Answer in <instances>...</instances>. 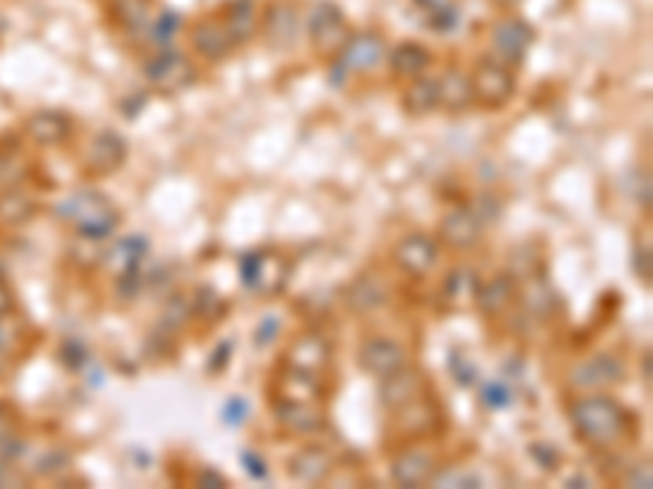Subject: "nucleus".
I'll list each match as a JSON object with an SVG mask.
<instances>
[{"mask_svg":"<svg viewBox=\"0 0 653 489\" xmlns=\"http://www.w3.org/2000/svg\"><path fill=\"white\" fill-rule=\"evenodd\" d=\"M569 487L582 489V487H589V480H585V477H572V480H569Z\"/></svg>","mask_w":653,"mask_h":489,"instance_id":"52","label":"nucleus"},{"mask_svg":"<svg viewBox=\"0 0 653 489\" xmlns=\"http://www.w3.org/2000/svg\"><path fill=\"white\" fill-rule=\"evenodd\" d=\"M144 78L160 88V91H183L186 85L196 82V65L190 56L177 49H157L150 59H144Z\"/></svg>","mask_w":653,"mask_h":489,"instance_id":"12","label":"nucleus"},{"mask_svg":"<svg viewBox=\"0 0 653 489\" xmlns=\"http://www.w3.org/2000/svg\"><path fill=\"white\" fill-rule=\"evenodd\" d=\"M278 330H281V320L278 317H265L262 323H258V333H255V343L258 346H268L275 337H278Z\"/></svg>","mask_w":653,"mask_h":489,"instance_id":"48","label":"nucleus"},{"mask_svg":"<svg viewBox=\"0 0 653 489\" xmlns=\"http://www.w3.org/2000/svg\"><path fill=\"white\" fill-rule=\"evenodd\" d=\"M29 176V160L20 147H0V186H20Z\"/></svg>","mask_w":653,"mask_h":489,"instance_id":"36","label":"nucleus"},{"mask_svg":"<svg viewBox=\"0 0 653 489\" xmlns=\"http://www.w3.org/2000/svg\"><path fill=\"white\" fill-rule=\"evenodd\" d=\"M108 16L121 33L144 36V29L154 20V10H150V0H108Z\"/></svg>","mask_w":653,"mask_h":489,"instance_id":"30","label":"nucleus"},{"mask_svg":"<svg viewBox=\"0 0 653 489\" xmlns=\"http://www.w3.org/2000/svg\"><path fill=\"white\" fill-rule=\"evenodd\" d=\"M242 467H245L249 480H265V477H268V464H265V457L255 454V451H242Z\"/></svg>","mask_w":653,"mask_h":489,"instance_id":"45","label":"nucleus"},{"mask_svg":"<svg viewBox=\"0 0 653 489\" xmlns=\"http://www.w3.org/2000/svg\"><path fill=\"white\" fill-rule=\"evenodd\" d=\"M59 363H62L65 369H72V372L85 369V366H88V350H85V343H78V340H65L62 350H59Z\"/></svg>","mask_w":653,"mask_h":489,"instance_id":"43","label":"nucleus"},{"mask_svg":"<svg viewBox=\"0 0 653 489\" xmlns=\"http://www.w3.org/2000/svg\"><path fill=\"white\" fill-rule=\"evenodd\" d=\"M36 199L23 186H0V225H23L36 216Z\"/></svg>","mask_w":653,"mask_h":489,"instance_id":"32","label":"nucleus"},{"mask_svg":"<svg viewBox=\"0 0 653 489\" xmlns=\"http://www.w3.org/2000/svg\"><path fill=\"white\" fill-rule=\"evenodd\" d=\"M219 418H222V425H229V428H242V425L252 418V408H249L245 399H229V402L222 405Z\"/></svg>","mask_w":653,"mask_h":489,"instance_id":"44","label":"nucleus"},{"mask_svg":"<svg viewBox=\"0 0 653 489\" xmlns=\"http://www.w3.org/2000/svg\"><path fill=\"white\" fill-rule=\"evenodd\" d=\"M16 310V294H13V288H10V281L0 274V320H7L10 314Z\"/></svg>","mask_w":653,"mask_h":489,"instance_id":"49","label":"nucleus"},{"mask_svg":"<svg viewBox=\"0 0 653 489\" xmlns=\"http://www.w3.org/2000/svg\"><path fill=\"white\" fill-rule=\"evenodd\" d=\"M216 359L209 363V372H219V363H222V369H226V363H229V343H222V346H216V353H213Z\"/></svg>","mask_w":653,"mask_h":489,"instance_id":"50","label":"nucleus"},{"mask_svg":"<svg viewBox=\"0 0 653 489\" xmlns=\"http://www.w3.org/2000/svg\"><path fill=\"white\" fill-rule=\"evenodd\" d=\"M271 418L281 431L294 438H314L330 428L321 402H271Z\"/></svg>","mask_w":653,"mask_h":489,"instance_id":"18","label":"nucleus"},{"mask_svg":"<svg viewBox=\"0 0 653 489\" xmlns=\"http://www.w3.org/2000/svg\"><path fill=\"white\" fill-rule=\"evenodd\" d=\"M281 363L304 369V372H327L330 363H334V343L321 330H304L288 343Z\"/></svg>","mask_w":653,"mask_h":489,"instance_id":"19","label":"nucleus"},{"mask_svg":"<svg viewBox=\"0 0 653 489\" xmlns=\"http://www.w3.org/2000/svg\"><path fill=\"white\" fill-rule=\"evenodd\" d=\"M271 402H327L330 389L324 372H304L294 366H278V372L271 376V389H268Z\"/></svg>","mask_w":653,"mask_h":489,"instance_id":"10","label":"nucleus"},{"mask_svg":"<svg viewBox=\"0 0 653 489\" xmlns=\"http://www.w3.org/2000/svg\"><path fill=\"white\" fill-rule=\"evenodd\" d=\"M239 278L252 294H278L288 284V261L271 248H252L239 258Z\"/></svg>","mask_w":653,"mask_h":489,"instance_id":"8","label":"nucleus"},{"mask_svg":"<svg viewBox=\"0 0 653 489\" xmlns=\"http://www.w3.org/2000/svg\"><path fill=\"white\" fill-rule=\"evenodd\" d=\"M334 470H337V457L324 444H304L285 464L288 480L301 484V487H321V484H327L334 477Z\"/></svg>","mask_w":653,"mask_h":489,"instance_id":"17","label":"nucleus"},{"mask_svg":"<svg viewBox=\"0 0 653 489\" xmlns=\"http://www.w3.org/2000/svg\"><path fill=\"white\" fill-rule=\"evenodd\" d=\"M386 52H389V46L379 33H373V29L350 33L347 46L337 52V69L347 75H370L386 62Z\"/></svg>","mask_w":653,"mask_h":489,"instance_id":"14","label":"nucleus"},{"mask_svg":"<svg viewBox=\"0 0 653 489\" xmlns=\"http://www.w3.org/2000/svg\"><path fill=\"white\" fill-rule=\"evenodd\" d=\"M190 46H193V52L199 56V59H206V62H222V59H229L239 46L232 42V36H229V29L222 26V20L213 13V16H203V20H196L193 26H190Z\"/></svg>","mask_w":653,"mask_h":489,"instance_id":"24","label":"nucleus"},{"mask_svg":"<svg viewBox=\"0 0 653 489\" xmlns=\"http://www.w3.org/2000/svg\"><path fill=\"white\" fill-rule=\"evenodd\" d=\"M177 29H180V13L164 10V13H157V16L150 20V26L144 29V36L150 39L154 49H170V39L177 36Z\"/></svg>","mask_w":653,"mask_h":489,"instance_id":"37","label":"nucleus"},{"mask_svg":"<svg viewBox=\"0 0 653 489\" xmlns=\"http://www.w3.org/2000/svg\"><path fill=\"white\" fill-rule=\"evenodd\" d=\"M438 108H442V88H438L435 75H419L402 91V111L409 118H425V114H432Z\"/></svg>","mask_w":653,"mask_h":489,"instance_id":"29","label":"nucleus"},{"mask_svg":"<svg viewBox=\"0 0 653 489\" xmlns=\"http://www.w3.org/2000/svg\"><path fill=\"white\" fill-rule=\"evenodd\" d=\"M494 3H497V7H504V10H513V7H517L520 0H494Z\"/></svg>","mask_w":653,"mask_h":489,"instance_id":"53","label":"nucleus"},{"mask_svg":"<svg viewBox=\"0 0 653 489\" xmlns=\"http://www.w3.org/2000/svg\"><path fill=\"white\" fill-rule=\"evenodd\" d=\"M517 288H520V281H517V274L513 271H500V274H491L487 281H481L477 284V294H474V304H477V310L487 317V320H500V317H507L513 307H517Z\"/></svg>","mask_w":653,"mask_h":489,"instance_id":"22","label":"nucleus"},{"mask_svg":"<svg viewBox=\"0 0 653 489\" xmlns=\"http://www.w3.org/2000/svg\"><path fill=\"white\" fill-rule=\"evenodd\" d=\"M356 363H360V369H363L366 376L383 379V376L402 369V366L412 363V359H409V350H406L399 340H392V337H386V333H373V337H366V340L360 343Z\"/></svg>","mask_w":653,"mask_h":489,"instance_id":"15","label":"nucleus"},{"mask_svg":"<svg viewBox=\"0 0 653 489\" xmlns=\"http://www.w3.org/2000/svg\"><path fill=\"white\" fill-rule=\"evenodd\" d=\"M124 160H128V140L118 131L105 127V131L92 134V140L82 154V176L85 180L111 176L124 167Z\"/></svg>","mask_w":653,"mask_h":489,"instance_id":"11","label":"nucleus"},{"mask_svg":"<svg viewBox=\"0 0 653 489\" xmlns=\"http://www.w3.org/2000/svg\"><path fill=\"white\" fill-rule=\"evenodd\" d=\"M442 88V111L448 114H464L474 105V91H471V75H464L461 69H451L438 78Z\"/></svg>","mask_w":653,"mask_h":489,"instance_id":"31","label":"nucleus"},{"mask_svg":"<svg viewBox=\"0 0 653 489\" xmlns=\"http://www.w3.org/2000/svg\"><path fill=\"white\" fill-rule=\"evenodd\" d=\"M389 297H392V288H389V281H386L383 274H376V271L356 274V278L347 284V291H343V304H347V310L356 314V317H370V314L383 310V307L389 304Z\"/></svg>","mask_w":653,"mask_h":489,"instance_id":"21","label":"nucleus"},{"mask_svg":"<svg viewBox=\"0 0 653 489\" xmlns=\"http://www.w3.org/2000/svg\"><path fill=\"white\" fill-rule=\"evenodd\" d=\"M435 487H484V477L471 474V470H455V467H442L432 480Z\"/></svg>","mask_w":653,"mask_h":489,"instance_id":"41","label":"nucleus"},{"mask_svg":"<svg viewBox=\"0 0 653 489\" xmlns=\"http://www.w3.org/2000/svg\"><path fill=\"white\" fill-rule=\"evenodd\" d=\"M533 42H536V33L520 16H504L491 29V56L504 65H513V69L530 56Z\"/></svg>","mask_w":653,"mask_h":489,"instance_id":"13","label":"nucleus"},{"mask_svg":"<svg viewBox=\"0 0 653 489\" xmlns=\"http://www.w3.org/2000/svg\"><path fill=\"white\" fill-rule=\"evenodd\" d=\"M72 131H75V121L65 111H56V108H43V111L26 118V137L36 147H59L72 137Z\"/></svg>","mask_w":653,"mask_h":489,"instance_id":"25","label":"nucleus"},{"mask_svg":"<svg viewBox=\"0 0 653 489\" xmlns=\"http://www.w3.org/2000/svg\"><path fill=\"white\" fill-rule=\"evenodd\" d=\"M147 248L150 242L144 235H124L118 239V245L108 252V261L121 271H134V268H144V258H147Z\"/></svg>","mask_w":653,"mask_h":489,"instance_id":"34","label":"nucleus"},{"mask_svg":"<svg viewBox=\"0 0 653 489\" xmlns=\"http://www.w3.org/2000/svg\"><path fill=\"white\" fill-rule=\"evenodd\" d=\"M442 242L428 232H406L396 245H392V261L406 278H428L432 271H438L442 265Z\"/></svg>","mask_w":653,"mask_h":489,"instance_id":"9","label":"nucleus"},{"mask_svg":"<svg viewBox=\"0 0 653 489\" xmlns=\"http://www.w3.org/2000/svg\"><path fill=\"white\" fill-rule=\"evenodd\" d=\"M477 284H481L477 271H471V268H455V271H448V278H445V284H442V301H445L448 307H468V304H474Z\"/></svg>","mask_w":653,"mask_h":489,"instance_id":"33","label":"nucleus"},{"mask_svg":"<svg viewBox=\"0 0 653 489\" xmlns=\"http://www.w3.org/2000/svg\"><path fill=\"white\" fill-rule=\"evenodd\" d=\"M428 389H432L428 372L419 369V366H412V363H406L402 369H396V372H389V376L379 379V405H383L386 415H389V412H399L402 405L415 402V399L425 395Z\"/></svg>","mask_w":653,"mask_h":489,"instance_id":"16","label":"nucleus"},{"mask_svg":"<svg viewBox=\"0 0 653 489\" xmlns=\"http://www.w3.org/2000/svg\"><path fill=\"white\" fill-rule=\"evenodd\" d=\"M193 484L203 489H226L229 487V480H226V474H219V470H213V467H199L196 474H193Z\"/></svg>","mask_w":653,"mask_h":489,"instance_id":"46","label":"nucleus"},{"mask_svg":"<svg viewBox=\"0 0 653 489\" xmlns=\"http://www.w3.org/2000/svg\"><path fill=\"white\" fill-rule=\"evenodd\" d=\"M566 382L576 395L582 392H608L628 382V363L621 353L602 350V353H589L582 359H576L566 372Z\"/></svg>","mask_w":653,"mask_h":489,"instance_id":"4","label":"nucleus"},{"mask_svg":"<svg viewBox=\"0 0 653 489\" xmlns=\"http://www.w3.org/2000/svg\"><path fill=\"white\" fill-rule=\"evenodd\" d=\"M216 16L222 20V26L229 29V36H232L235 46H245L249 39L258 36V26H262L258 0H229Z\"/></svg>","mask_w":653,"mask_h":489,"instance_id":"28","label":"nucleus"},{"mask_svg":"<svg viewBox=\"0 0 653 489\" xmlns=\"http://www.w3.org/2000/svg\"><path fill=\"white\" fill-rule=\"evenodd\" d=\"M190 314L203 317V320H216L226 314V301L213 291V288H196L193 294V304H190Z\"/></svg>","mask_w":653,"mask_h":489,"instance_id":"38","label":"nucleus"},{"mask_svg":"<svg viewBox=\"0 0 653 489\" xmlns=\"http://www.w3.org/2000/svg\"><path fill=\"white\" fill-rule=\"evenodd\" d=\"M419 3H425V7H432V10H438V7H442V0H419Z\"/></svg>","mask_w":653,"mask_h":489,"instance_id":"54","label":"nucleus"},{"mask_svg":"<svg viewBox=\"0 0 653 489\" xmlns=\"http://www.w3.org/2000/svg\"><path fill=\"white\" fill-rule=\"evenodd\" d=\"M448 369H451V376H455V382H458L461 389L477 386V363H474L468 353L455 350V353L448 356Z\"/></svg>","mask_w":653,"mask_h":489,"instance_id":"39","label":"nucleus"},{"mask_svg":"<svg viewBox=\"0 0 653 489\" xmlns=\"http://www.w3.org/2000/svg\"><path fill=\"white\" fill-rule=\"evenodd\" d=\"M517 307H520L527 317H533V320H549V317L559 314L563 301H559L556 288H553L546 278L530 274V278L517 288Z\"/></svg>","mask_w":653,"mask_h":489,"instance_id":"26","label":"nucleus"},{"mask_svg":"<svg viewBox=\"0 0 653 489\" xmlns=\"http://www.w3.org/2000/svg\"><path fill=\"white\" fill-rule=\"evenodd\" d=\"M307 39L314 46V52L327 56V59H337V52L347 46L350 39V23H347V13L334 3V0H317L307 13Z\"/></svg>","mask_w":653,"mask_h":489,"instance_id":"7","label":"nucleus"},{"mask_svg":"<svg viewBox=\"0 0 653 489\" xmlns=\"http://www.w3.org/2000/svg\"><path fill=\"white\" fill-rule=\"evenodd\" d=\"M386 62H389V69H392V75H396V78H402V82H412V78H419V75H428V72H432V65H435V56H432V49H428V46H422V42H415V39H406V42H399L396 49H389V52H386Z\"/></svg>","mask_w":653,"mask_h":489,"instance_id":"27","label":"nucleus"},{"mask_svg":"<svg viewBox=\"0 0 653 489\" xmlns=\"http://www.w3.org/2000/svg\"><path fill=\"white\" fill-rule=\"evenodd\" d=\"M448 425V415H445V405L442 399L428 389L425 395H419L415 402L402 405L399 412H389V421H386V431L392 441H432L445 431Z\"/></svg>","mask_w":653,"mask_h":489,"instance_id":"3","label":"nucleus"},{"mask_svg":"<svg viewBox=\"0 0 653 489\" xmlns=\"http://www.w3.org/2000/svg\"><path fill=\"white\" fill-rule=\"evenodd\" d=\"M569 425L589 451H621L638 438V415L608 392H582L569 399Z\"/></svg>","mask_w":653,"mask_h":489,"instance_id":"1","label":"nucleus"},{"mask_svg":"<svg viewBox=\"0 0 653 489\" xmlns=\"http://www.w3.org/2000/svg\"><path fill=\"white\" fill-rule=\"evenodd\" d=\"M477 402L484 412H507L513 405V386L504 379H487L477 389Z\"/></svg>","mask_w":653,"mask_h":489,"instance_id":"35","label":"nucleus"},{"mask_svg":"<svg viewBox=\"0 0 653 489\" xmlns=\"http://www.w3.org/2000/svg\"><path fill=\"white\" fill-rule=\"evenodd\" d=\"M442 467H445V461H442V454H438L432 444H425V441H409V444H402V448L392 454V461H389V480H392L396 487L406 489L428 487Z\"/></svg>","mask_w":653,"mask_h":489,"instance_id":"5","label":"nucleus"},{"mask_svg":"<svg viewBox=\"0 0 653 489\" xmlns=\"http://www.w3.org/2000/svg\"><path fill=\"white\" fill-rule=\"evenodd\" d=\"M634 271H638V278L644 281V284H651L653 281V265H651V245L644 242V245H638L634 248Z\"/></svg>","mask_w":653,"mask_h":489,"instance_id":"47","label":"nucleus"},{"mask_svg":"<svg viewBox=\"0 0 653 489\" xmlns=\"http://www.w3.org/2000/svg\"><path fill=\"white\" fill-rule=\"evenodd\" d=\"M641 369H644V386H651V382H653V359H651V350H644V353H641Z\"/></svg>","mask_w":653,"mask_h":489,"instance_id":"51","label":"nucleus"},{"mask_svg":"<svg viewBox=\"0 0 653 489\" xmlns=\"http://www.w3.org/2000/svg\"><path fill=\"white\" fill-rule=\"evenodd\" d=\"M530 457H533L546 474H556V470L563 467V454H559V448L549 444V441H533V444H530Z\"/></svg>","mask_w":653,"mask_h":489,"instance_id":"42","label":"nucleus"},{"mask_svg":"<svg viewBox=\"0 0 653 489\" xmlns=\"http://www.w3.org/2000/svg\"><path fill=\"white\" fill-rule=\"evenodd\" d=\"M484 222L477 219V212L471 209V206H455V209H448L445 216H442V222H438V242L445 245V248H451V252H471L477 242H481V235H484Z\"/></svg>","mask_w":653,"mask_h":489,"instance_id":"20","label":"nucleus"},{"mask_svg":"<svg viewBox=\"0 0 653 489\" xmlns=\"http://www.w3.org/2000/svg\"><path fill=\"white\" fill-rule=\"evenodd\" d=\"M258 33L268 39L271 49H288L298 42V33H301V10L294 0H275L268 3V10L262 13V26Z\"/></svg>","mask_w":653,"mask_h":489,"instance_id":"23","label":"nucleus"},{"mask_svg":"<svg viewBox=\"0 0 653 489\" xmlns=\"http://www.w3.org/2000/svg\"><path fill=\"white\" fill-rule=\"evenodd\" d=\"M52 216L59 222H65L78 239L85 242H105L118 232L121 225V209L111 206V199L92 186H82V190H72L65 193L56 206H52Z\"/></svg>","mask_w":653,"mask_h":489,"instance_id":"2","label":"nucleus"},{"mask_svg":"<svg viewBox=\"0 0 653 489\" xmlns=\"http://www.w3.org/2000/svg\"><path fill=\"white\" fill-rule=\"evenodd\" d=\"M471 91H474V105L487 108V111H500L513 101L517 95V72L513 65L497 62L494 56L481 59L471 72Z\"/></svg>","mask_w":653,"mask_h":489,"instance_id":"6","label":"nucleus"},{"mask_svg":"<svg viewBox=\"0 0 653 489\" xmlns=\"http://www.w3.org/2000/svg\"><path fill=\"white\" fill-rule=\"evenodd\" d=\"M618 484L628 489H651L653 487V467L651 461H634V464H625Z\"/></svg>","mask_w":653,"mask_h":489,"instance_id":"40","label":"nucleus"}]
</instances>
